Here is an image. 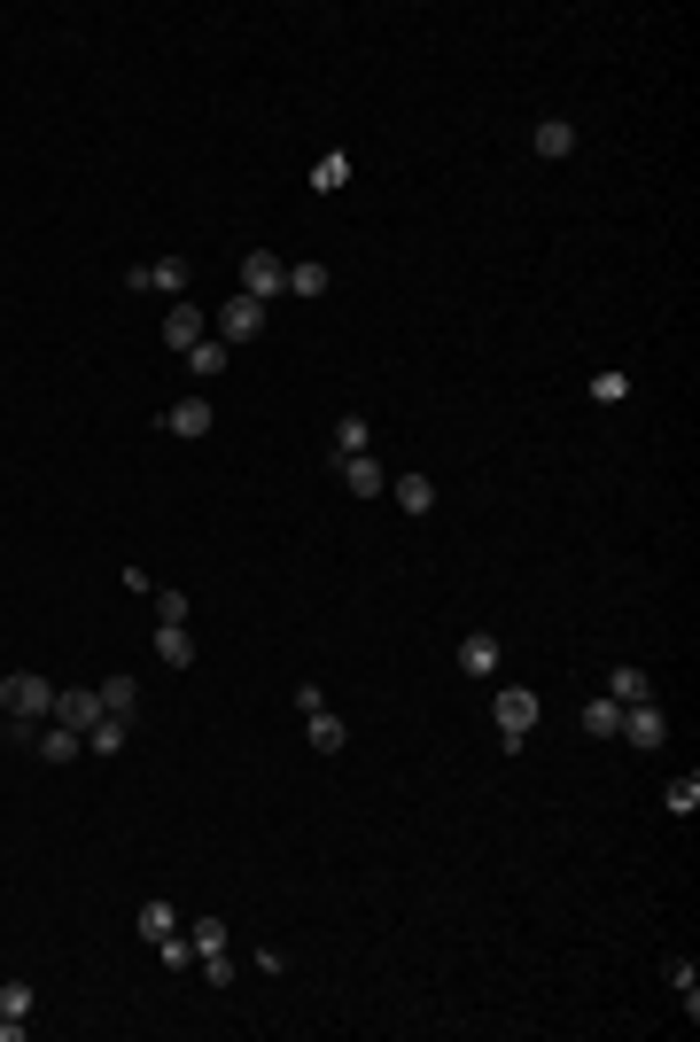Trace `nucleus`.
Instances as JSON below:
<instances>
[{
    "mask_svg": "<svg viewBox=\"0 0 700 1042\" xmlns=\"http://www.w3.org/2000/svg\"><path fill=\"white\" fill-rule=\"evenodd\" d=\"M389 498H397L405 513H428V506H436V483H428V475H397V483H389Z\"/></svg>",
    "mask_w": 700,
    "mask_h": 1042,
    "instance_id": "aec40b11",
    "label": "nucleus"
},
{
    "mask_svg": "<svg viewBox=\"0 0 700 1042\" xmlns=\"http://www.w3.org/2000/svg\"><path fill=\"white\" fill-rule=\"evenodd\" d=\"M163 342H171V351H180V359H188V351H195V342H203V312H195L188 296H180V304H171V312H163Z\"/></svg>",
    "mask_w": 700,
    "mask_h": 1042,
    "instance_id": "1a4fd4ad",
    "label": "nucleus"
},
{
    "mask_svg": "<svg viewBox=\"0 0 700 1042\" xmlns=\"http://www.w3.org/2000/svg\"><path fill=\"white\" fill-rule=\"evenodd\" d=\"M156 958H163L171 973H188V958H195V941H188V933H163V941H156Z\"/></svg>",
    "mask_w": 700,
    "mask_h": 1042,
    "instance_id": "c756f323",
    "label": "nucleus"
},
{
    "mask_svg": "<svg viewBox=\"0 0 700 1042\" xmlns=\"http://www.w3.org/2000/svg\"><path fill=\"white\" fill-rule=\"evenodd\" d=\"M163 428H171V437H188V444H195V437H211V405H203V397H180V405L163 412Z\"/></svg>",
    "mask_w": 700,
    "mask_h": 1042,
    "instance_id": "9d476101",
    "label": "nucleus"
},
{
    "mask_svg": "<svg viewBox=\"0 0 700 1042\" xmlns=\"http://www.w3.org/2000/svg\"><path fill=\"white\" fill-rule=\"evenodd\" d=\"M490 709H498V739H506V747H521V739L538 732V692H530V684H498Z\"/></svg>",
    "mask_w": 700,
    "mask_h": 1042,
    "instance_id": "20e7f679",
    "label": "nucleus"
},
{
    "mask_svg": "<svg viewBox=\"0 0 700 1042\" xmlns=\"http://www.w3.org/2000/svg\"><path fill=\"white\" fill-rule=\"evenodd\" d=\"M156 623H188V591H156Z\"/></svg>",
    "mask_w": 700,
    "mask_h": 1042,
    "instance_id": "2f4dec72",
    "label": "nucleus"
},
{
    "mask_svg": "<svg viewBox=\"0 0 700 1042\" xmlns=\"http://www.w3.org/2000/svg\"><path fill=\"white\" fill-rule=\"evenodd\" d=\"M188 941H195V958H211V949H226L234 933H226V918H195V926H188Z\"/></svg>",
    "mask_w": 700,
    "mask_h": 1042,
    "instance_id": "cd10ccee",
    "label": "nucleus"
},
{
    "mask_svg": "<svg viewBox=\"0 0 700 1042\" xmlns=\"http://www.w3.org/2000/svg\"><path fill=\"white\" fill-rule=\"evenodd\" d=\"M342 483H350V498H382V490H389L382 460H366V452H359V460H342Z\"/></svg>",
    "mask_w": 700,
    "mask_h": 1042,
    "instance_id": "ddd939ff",
    "label": "nucleus"
},
{
    "mask_svg": "<svg viewBox=\"0 0 700 1042\" xmlns=\"http://www.w3.org/2000/svg\"><path fill=\"white\" fill-rule=\"evenodd\" d=\"M296 709H304V739H312L319 755H342V747H350V724L327 709V692H319V684H304V692H296Z\"/></svg>",
    "mask_w": 700,
    "mask_h": 1042,
    "instance_id": "f03ea898",
    "label": "nucleus"
},
{
    "mask_svg": "<svg viewBox=\"0 0 700 1042\" xmlns=\"http://www.w3.org/2000/svg\"><path fill=\"white\" fill-rule=\"evenodd\" d=\"M460 669H467V677H490V669H498V638H490V631H467V638H460Z\"/></svg>",
    "mask_w": 700,
    "mask_h": 1042,
    "instance_id": "4468645a",
    "label": "nucleus"
},
{
    "mask_svg": "<svg viewBox=\"0 0 700 1042\" xmlns=\"http://www.w3.org/2000/svg\"><path fill=\"white\" fill-rule=\"evenodd\" d=\"M607 701H623V709H631V701H654V677H646L639 661H616V677H607Z\"/></svg>",
    "mask_w": 700,
    "mask_h": 1042,
    "instance_id": "9b49d317",
    "label": "nucleus"
},
{
    "mask_svg": "<svg viewBox=\"0 0 700 1042\" xmlns=\"http://www.w3.org/2000/svg\"><path fill=\"white\" fill-rule=\"evenodd\" d=\"M32 981H0V1019H32Z\"/></svg>",
    "mask_w": 700,
    "mask_h": 1042,
    "instance_id": "bb28decb",
    "label": "nucleus"
},
{
    "mask_svg": "<svg viewBox=\"0 0 700 1042\" xmlns=\"http://www.w3.org/2000/svg\"><path fill=\"white\" fill-rule=\"evenodd\" d=\"M530 148H538L545 163H561V156H576V125H568V117H545V125L530 133Z\"/></svg>",
    "mask_w": 700,
    "mask_h": 1042,
    "instance_id": "f8f14e48",
    "label": "nucleus"
},
{
    "mask_svg": "<svg viewBox=\"0 0 700 1042\" xmlns=\"http://www.w3.org/2000/svg\"><path fill=\"white\" fill-rule=\"evenodd\" d=\"M163 933H180V910L156 895V903H140V941H163Z\"/></svg>",
    "mask_w": 700,
    "mask_h": 1042,
    "instance_id": "4be33fe9",
    "label": "nucleus"
},
{
    "mask_svg": "<svg viewBox=\"0 0 700 1042\" xmlns=\"http://www.w3.org/2000/svg\"><path fill=\"white\" fill-rule=\"evenodd\" d=\"M249 335H266V304L257 296H226L218 304V342L234 351V342H249Z\"/></svg>",
    "mask_w": 700,
    "mask_h": 1042,
    "instance_id": "0eeeda50",
    "label": "nucleus"
},
{
    "mask_svg": "<svg viewBox=\"0 0 700 1042\" xmlns=\"http://www.w3.org/2000/svg\"><path fill=\"white\" fill-rule=\"evenodd\" d=\"M94 692H102V709H110V716H125V724H133V709H140L133 677H110V684H94Z\"/></svg>",
    "mask_w": 700,
    "mask_h": 1042,
    "instance_id": "5701e85b",
    "label": "nucleus"
},
{
    "mask_svg": "<svg viewBox=\"0 0 700 1042\" xmlns=\"http://www.w3.org/2000/svg\"><path fill=\"white\" fill-rule=\"evenodd\" d=\"M241 296H257V304L289 296V265H281L273 249H249V257H241Z\"/></svg>",
    "mask_w": 700,
    "mask_h": 1042,
    "instance_id": "39448f33",
    "label": "nucleus"
},
{
    "mask_svg": "<svg viewBox=\"0 0 700 1042\" xmlns=\"http://www.w3.org/2000/svg\"><path fill=\"white\" fill-rule=\"evenodd\" d=\"M156 661H163V669H188V661H195L188 623H156Z\"/></svg>",
    "mask_w": 700,
    "mask_h": 1042,
    "instance_id": "2eb2a0df",
    "label": "nucleus"
},
{
    "mask_svg": "<svg viewBox=\"0 0 700 1042\" xmlns=\"http://www.w3.org/2000/svg\"><path fill=\"white\" fill-rule=\"evenodd\" d=\"M342 188H350V156H342V148H327V156L312 163V195H342Z\"/></svg>",
    "mask_w": 700,
    "mask_h": 1042,
    "instance_id": "dca6fc26",
    "label": "nucleus"
},
{
    "mask_svg": "<svg viewBox=\"0 0 700 1042\" xmlns=\"http://www.w3.org/2000/svg\"><path fill=\"white\" fill-rule=\"evenodd\" d=\"M584 732H591V739H616V732H623V701H607V692H599V701H584Z\"/></svg>",
    "mask_w": 700,
    "mask_h": 1042,
    "instance_id": "6ab92c4d",
    "label": "nucleus"
},
{
    "mask_svg": "<svg viewBox=\"0 0 700 1042\" xmlns=\"http://www.w3.org/2000/svg\"><path fill=\"white\" fill-rule=\"evenodd\" d=\"M0 1042H24V1019H0Z\"/></svg>",
    "mask_w": 700,
    "mask_h": 1042,
    "instance_id": "473e14b6",
    "label": "nucleus"
},
{
    "mask_svg": "<svg viewBox=\"0 0 700 1042\" xmlns=\"http://www.w3.org/2000/svg\"><path fill=\"white\" fill-rule=\"evenodd\" d=\"M188 281H195L188 257H156V265H133V273H125V296H171V304H180Z\"/></svg>",
    "mask_w": 700,
    "mask_h": 1042,
    "instance_id": "7ed1b4c3",
    "label": "nucleus"
},
{
    "mask_svg": "<svg viewBox=\"0 0 700 1042\" xmlns=\"http://www.w3.org/2000/svg\"><path fill=\"white\" fill-rule=\"evenodd\" d=\"M55 716H63V724L86 739V732H94V724L110 716V709H102V692H94V684H70V692H55Z\"/></svg>",
    "mask_w": 700,
    "mask_h": 1042,
    "instance_id": "6e6552de",
    "label": "nucleus"
},
{
    "mask_svg": "<svg viewBox=\"0 0 700 1042\" xmlns=\"http://www.w3.org/2000/svg\"><path fill=\"white\" fill-rule=\"evenodd\" d=\"M289 296H327V265H319V257H312V265H289Z\"/></svg>",
    "mask_w": 700,
    "mask_h": 1042,
    "instance_id": "393cba45",
    "label": "nucleus"
},
{
    "mask_svg": "<svg viewBox=\"0 0 700 1042\" xmlns=\"http://www.w3.org/2000/svg\"><path fill=\"white\" fill-rule=\"evenodd\" d=\"M359 452H374V428H366L359 412H342V420H335V460H359Z\"/></svg>",
    "mask_w": 700,
    "mask_h": 1042,
    "instance_id": "f3484780",
    "label": "nucleus"
},
{
    "mask_svg": "<svg viewBox=\"0 0 700 1042\" xmlns=\"http://www.w3.org/2000/svg\"><path fill=\"white\" fill-rule=\"evenodd\" d=\"M584 397H591V405H623V397H631V382L607 366V374H591V389H584Z\"/></svg>",
    "mask_w": 700,
    "mask_h": 1042,
    "instance_id": "c85d7f7f",
    "label": "nucleus"
},
{
    "mask_svg": "<svg viewBox=\"0 0 700 1042\" xmlns=\"http://www.w3.org/2000/svg\"><path fill=\"white\" fill-rule=\"evenodd\" d=\"M662 809H669V817H692V809H700V778H692V770L662 786Z\"/></svg>",
    "mask_w": 700,
    "mask_h": 1042,
    "instance_id": "412c9836",
    "label": "nucleus"
},
{
    "mask_svg": "<svg viewBox=\"0 0 700 1042\" xmlns=\"http://www.w3.org/2000/svg\"><path fill=\"white\" fill-rule=\"evenodd\" d=\"M39 755H47V762H78V755H86V739H78L70 724H55V732L39 739Z\"/></svg>",
    "mask_w": 700,
    "mask_h": 1042,
    "instance_id": "a878e982",
    "label": "nucleus"
},
{
    "mask_svg": "<svg viewBox=\"0 0 700 1042\" xmlns=\"http://www.w3.org/2000/svg\"><path fill=\"white\" fill-rule=\"evenodd\" d=\"M623 739H631L639 755H662V747H669V716H662L654 701H631V709H623Z\"/></svg>",
    "mask_w": 700,
    "mask_h": 1042,
    "instance_id": "423d86ee",
    "label": "nucleus"
},
{
    "mask_svg": "<svg viewBox=\"0 0 700 1042\" xmlns=\"http://www.w3.org/2000/svg\"><path fill=\"white\" fill-rule=\"evenodd\" d=\"M226 359H234L226 342H218V335H203L195 351H188V374H195V382H218V374H226Z\"/></svg>",
    "mask_w": 700,
    "mask_h": 1042,
    "instance_id": "a211bd4d",
    "label": "nucleus"
},
{
    "mask_svg": "<svg viewBox=\"0 0 700 1042\" xmlns=\"http://www.w3.org/2000/svg\"><path fill=\"white\" fill-rule=\"evenodd\" d=\"M0 716H9V724H39V716H55V684H47L39 669L0 677Z\"/></svg>",
    "mask_w": 700,
    "mask_h": 1042,
    "instance_id": "f257e3e1",
    "label": "nucleus"
},
{
    "mask_svg": "<svg viewBox=\"0 0 700 1042\" xmlns=\"http://www.w3.org/2000/svg\"><path fill=\"white\" fill-rule=\"evenodd\" d=\"M125 732H133L125 716H102L94 732H86V755H117V747H125Z\"/></svg>",
    "mask_w": 700,
    "mask_h": 1042,
    "instance_id": "b1692460",
    "label": "nucleus"
},
{
    "mask_svg": "<svg viewBox=\"0 0 700 1042\" xmlns=\"http://www.w3.org/2000/svg\"><path fill=\"white\" fill-rule=\"evenodd\" d=\"M195 965H203L211 988H234V958H226V949H211V958H195Z\"/></svg>",
    "mask_w": 700,
    "mask_h": 1042,
    "instance_id": "7c9ffc66",
    "label": "nucleus"
}]
</instances>
